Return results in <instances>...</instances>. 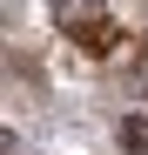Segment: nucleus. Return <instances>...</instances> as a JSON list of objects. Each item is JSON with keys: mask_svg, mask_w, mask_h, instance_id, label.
<instances>
[{"mask_svg": "<svg viewBox=\"0 0 148 155\" xmlns=\"http://www.w3.org/2000/svg\"><path fill=\"white\" fill-rule=\"evenodd\" d=\"M128 142H135V155H148V121H128Z\"/></svg>", "mask_w": 148, "mask_h": 155, "instance_id": "nucleus-2", "label": "nucleus"}, {"mask_svg": "<svg viewBox=\"0 0 148 155\" xmlns=\"http://www.w3.org/2000/svg\"><path fill=\"white\" fill-rule=\"evenodd\" d=\"M54 14H61V20H67V27H81V20H88V14H94V0H54Z\"/></svg>", "mask_w": 148, "mask_h": 155, "instance_id": "nucleus-1", "label": "nucleus"}]
</instances>
